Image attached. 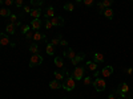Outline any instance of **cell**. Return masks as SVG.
I'll use <instances>...</instances> for the list:
<instances>
[{"mask_svg": "<svg viewBox=\"0 0 133 99\" xmlns=\"http://www.w3.org/2000/svg\"><path fill=\"white\" fill-rule=\"evenodd\" d=\"M75 86H76V81L72 77V74L69 77H66V78L63 81V89L66 90V91H72L75 89Z\"/></svg>", "mask_w": 133, "mask_h": 99, "instance_id": "cell-1", "label": "cell"}, {"mask_svg": "<svg viewBox=\"0 0 133 99\" xmlns=\"http://www.w3.org/2000/svg\"><path fill=\"white\" fill-rule=\"evenodd\" d=\"M0 46H11V48H15L16 44H15V42H11L9 37L5 35V33H0Z\"/></svg>", "mask_w": 133, "mask_h": 99, "instance_id": "cell-2", "label": "cell"}, {"mask_svg": "<svg viewBox=\"0 0 133 99\" xmlns=\"http://www.w3.org/2000/svg\"><path fill=\"white\" fill-rule=\"evenodd\" d=\"M84 73H85V68H83V66H76V69L72 73V77L75 78V81H80V79H83Z\"/></svg>", "mask_w": 133, "mask_h": 99, "instance_id": "cell-3", "label": "cell"}, {"mask_svg": "<svg viewBox=\"0 0 133 99\" xmlns=\"http://www.w3.org/2000/svg\"><path fill=\"white\" fill-rule=\"evenodd\" d=\"M41 62H43V57L40 56L39 53H37V54H32V57H31V60H29V68L39 66V65H41Z\"/></svg>", "mask_w": 133, "mask_h": 99, "instance_id": "cell-4", "label": "cell"}, {"mask_svg": "<svg viewBox=\"0 0 133 99\" xmlns=\"http://www.w3.org/2000/svg\"><path fill=\"white\" fill-rule=\"evenodd\" d=\"M93 86H95V89L98 91V93H101V91H104L105 90V87H107V83H105V81L103 79V78H97L95 79V82H93Z\"/></svg>", "mask_w": 133, "mask_h": 99, "instance_id": "cell-5", "label": "cell"}, {"mask_svg": "<svg viewBox=\"0 0 133 99\" xmlns=\"http://www.w3.org/2000/svg\"><path fill=\"white\" fill-rule=\"evenodd\" d=\"M118 90L121 93V98H125V99H130L129 96V86L127 82H123V83H120V87H118Z\"/></svg>", "mask_w": 133, "mask_h": 99, "instance_id": "cell-6", "label": "cell"}, {"mask_svg": "<svg viewBox=\"0 0 133 99\" xmlns=\"http://www.w3.org/2000/svg\"><path fill=\"white\" fill-rule=\"evenodd\" d=\"M69 75H71V73L68 70H65V69H63L60 71H55V78H56L57 81H60V82H63L66 77H69Z\"/></svg>", "mask_w": 133, "mask_h": 99, "instance_id": "cell-7", "label": "cell"}, {"mask_svg": "<svg viewBox=\"0 0 133 99\" xmlns=\"http://www.w3.org/2000/svg\"><path fill=\"white\" fill-rule=\"evenodd\" d=\"M51 23L53 27H61V25H64V19L61 16H53V17H51Z\"/></svg>", "mask_w": 133, "mask_h": 99, "instance_id": "cell-8", "label": "cell"}, {"mask_svg": "<svg viewBox=\"0 0 133 99\" xmlns=\"http://www.w3.org/2000/svg\"><path fill=\"white\" fill-rule=\"evenodd\" d=\"M84 58H85V53H79V54H76L75 58H73V60H71V61H72V65L77 66L81 61H84Z\"/></svg>", "mask_w": 133, "mask_h": 99, "instance_id": "cell-9", "label": "cell"}, {"mask_svg": "<svg viewBox=\"0 0 133 99\" xmlns=\"http://www.w3.org/2000/svg\"><path fill=\"white\" fill-rule=\"evenodd\" d=\"M32 40H35V42L45 41V40H47V36H45V35H43V33H40L39 30H36L35 33H33V38H32Z\"/></svg>", "mask_w": 133, "mask_h": 99, "instance_id": "cell-10", "label": "cell"}, {"mask_svg": "<svg viewBox=\"0 0 133 99\" xmlns=\"http://www.w3.org/2000/svg\"><path fill=\"white\" fill-rule=\"evenodd\" d=\"M112 74H113V68H112V66H105V68L100 71V75H101V77H109Z\"/></svg>", "mask_w": 133, "mask_h": 99, "instance_id": "cell-11", "label": "cell"}, {"mask_svg": "<svg viewBox=\"0 0 133 99\" xmlns=\"http://www.w3.org/2000/svg\"><path fill=\"white\" fill-rule=\"evenodd\" d=\"M31 28L32 29H35V30H39L40 28H41V20L40 19H33L32 21H31Z\"/></svg>", "mask_w": 133, "mask_h": 99, "instance_id": "cell-12", "label": "cell"}, {"mask_svg": "<svg viewBox=\"0 0 133 99\" xmlns=\"http://www.w3.org/2000/svg\"><path fill=\"white\" fill-rule=\"evenodd\" d=\"M63 54H64V57H66L68 60H73V58H75V56H76L75 50H73V49H71V48H68L66 50H64V52H63Z\"/></svg>", "mask_w": 133, "mask_h": 99, "instance_id": "cell-13", "label": "cell"}, {"mask_svg": "<svg viewBox=\"0 0 133 99\" xmlns=\"http://www.w3.org/2000/svg\"><path fill=\"white\" fill-rule=\"evenodd\" d=\"M93 60H95L96 63H103L105 61V57H104L103 53H95L93 54Z\"/></svg>", "mask_w": 133, "mask_h": 99, "instance_id": "cell-14", "label": "cell"}, {"mask_svg": "<svg viewBox=\"0 0 133 99\" xmlns=\"http://www.w3.org/2000/svg\"><path fill=\"white\" fill-rule=\"evenodd\" d=\"M49 87H51V89H53V90H57V89H60V87H63V82L55 79V81L49 82Z\"/></svg>", "mask_w": 133, "mask_h": 99, "instance_id": "cell-15", "label": "cell"}, {"mask_svg": "<svg viewBox=\"0 0 133 99\" xmlns=\"http://www.w3.org/2000/svg\"><path fill=\"white\" fill-rule=\"evenodd\" d=\"M44 16H45V19H51V17H53V16H55V8H53L52 5L48 7L47 11H45V13H44Z\"/></svg>", "mask_w": 133, "mask_h": 99, "instance_id": "cell-16", "label": "cell"}, {"mask_svg": "<svg viewBox=\"0 0 133 99\" xmlns=\"http://www.w3.org/2000/svg\"><path fill=\"white\" fill-rule=\"evenodd\" d=\"M5 32L8 33V35H15L16 33V27L14 25V24H7V27H5Z\"/></svg>", "mask_w": 133, "mask_h": 99, "instance_id": "cell-17", "label": "cell"}, {"mask_svg": "<svg viewBox=\"0 0 133 99\" xmlns=\"http://www.w3.org/2000/svg\"><path fill=\"white\" fill-rule=\"evenodd\" d=\"M103 15H104L107 19L112 20V19H113V9H112V8H105L104 12H103Z\"/></svg>", "mask_w": 133, "mask_h": 99, "instance_id": "cell-18", "label": "cell"}, {"mask_svg": "<svg viewBox=\"0 0 133 99\" xmlns=\"http://www.w3.org/2000/svg\"><path fill=\"white\" fill-rule=\"evenodd\" d=\"M53 63L56 65V68H59V69H64V61H63L61 57H56V58L53 60Z\"/></svg>", "mask_w": 133, "mask_h": 99, "instance_id": "cell-19", "label": "cell"}, {"mask_svg": "<svg viewBox=\"0 0 133 99\" xmlns=\"http://www.w3.org/2000/svg\"><path fill=\"white\" fill-rule=\"evenodd\" d=\"M97 65L98 63H96L95 61H87V68L89 69V70H92V71H96L97 70Z\"/></svg>", "mask_w": 133, "mask_h": 99, "instance_id": "cell-20", "label": "cell"}, {"mask_svg": "<svg viewBox=\"0 0 133 99\" xmlns=\"http://www.w3.org/2000/svg\"><path fill=\"white\" fill-rule=\"evenodd\" d=\"M29 15H31L33 19H39V17H40V15H41V9H40V8H35V9H32Z\"/></svg>", "mask_w": 133, "mask_h": 99, "instance_id": "cell-21", "label": "cell"}, {"mask_svg": "<svg viewBox=\"0 0 133 99\" xmlns=\"http://www.w3.org/2000/svg\"><path fill=\"white\" fill-rule=\"evenodd\" d=\"M120 98H121L120 90H113L112 94H109V96H108V99H120Z\"/></svg>", "mask_w": 133, "mask_h": 99, "instance_id": "cell-22", "label": "cell"}, {"mask_svg": "<svg viewBox=\"0 0 133 99\" xmlns=\"http://www.w3.org/2000/svg\"><path fill=\"white\" fill-rule=\"evenodd\" d=\"M29 52L32 54H37L39 53V45H37L36 42H33V44H31V45H29Z\"/></svg>", "mask_w": 133, "mask_h": 99, "instance_id": "cell-23", "label": "cell"}, {"mask_svg": "<svg viewBox=\"0 0 133 99\" xmlns=\"http://www.w3.org/2000/svg\"><path fill=\"white\" fill-rule=\"evenodd\" d=\"M9 15H11L9 8H2V9H0V16H3V17H9Z\"/></svg>", "mask_w": 133, "mask_h": 99, "instance_id": "cell-24", "label": "cell"}, {"mask_svg": "<svg viewBox=\"0 0 133 99\" xmlns=\"http://www.w3.org/2000/svg\"><path fill=\"white\" fill-rule=\"evenodd\" d=\"M45 50H47V54L52 56V54L55 53V46L52 45V44H48V45H47V48H45Z\"/></svg>", "mask_w": 133, "mask_h": 99, "instance_id": "cell-25", "label": "cell"}, {"mask_svg": "<svg viewBox=\"0 0 133 99\" xmlns=\"http://www.w3.org/2000/svg\"><path fill=\"white\" fill-rule=\"evenodd\" d=\"M20 29H21V33H23V35H25V33H28L32 28H31V25H27V24H25V25H21Z\"/></svg>", "mask_w": 133, "mask_h": 99, "instance_id": "cell-26", "label": "cell"}, {"mask_svg": "<svg viewBox=\"0 0 133 99\" xmlns=\"http://www.w3.org/2000/svg\"><path fill=\"white\" fill-rule=\"evenodd\" d=\"M60 40H61V35H59L57 37H55V38H53V40L51 41V44H52L53 46H57L59 44H60Z\"/></svg>", "mask_w": 133, "mask_h": 99, "instance_id": "cell-27", "label": "cell"}, {"mask_svg": "<svg viewBox=\"0 0 133 99\" xmlns=\"http://www.w3.org/2000/svg\"><path fill=\"white\" fill-rule=\"evenodd\" d=\"M64 9L68 11V12H72V11L75 9V5L72 3H66V4H64Z\"/></svg>", "mask_w": 133, "mask_h": 99, "instance_id": "cell-28", "label": "cell"}, {"mask_svg": "<svg viewBox=\"0 0 133 99\" xmlns=\"http://www.w3.org/2000/svg\"><path fill=\"white\" fill-rule=\"evenodd\" d=\"M9 21H11V24L15 25L17 21H19V20H17V16H16L15 13H11V15H9Z\"/></svg>", "mask_w": 133, "mask_h": 99, "instance_id": "cell-29", "label": "cell"}, {"mask_svg": "<svg viewBox=\"0 0 133 99\" xmlns=\"http://www.w3.org/2000/svg\"><path fill=\"white\" fill-rule=\"evenodd\" d=\"M104 9H105V7H104L103 2L97 3V11H98V13H103V12H104Z\"/></svg>", "mask_w": 133, "mask_h": 99, "instance_id": "cell-30", "label": "cell"}, {"mask_svg": "<svg viewBox=\"0 0 133 99\" xmlns=\"http://www.w3.org/2000/svg\"><path fill=\"white\" fill-rule=\"evenodd\" d=\"M103 4L105 8H110V5L113 4V0H103Z\"/></svg>", "mask_w": 133, "mask_h": 99, "instance_id": "cell-31", "label": "cell"}, {"mask_svg": "<svg viewBox=\"0 0 133 99\" xmlns=\"http://www.w3.org/2000/svg\"><path fill=\"white\" fill-rule=\"evenodd\" d=\"M44 24H45V28L47 29H52V23H51V19H45V21H44Z\"/></svg>", "mask_w": 133, "mask_h": 99, "instance_id": "cell-32", "label": "cell"}, {"mask_svg": "<svg viewBox=\"0 0 133 99\" xmlns=\"http://www.w3.org/2000/svg\"><path fill=\"white\" fill-rule=\"evenodd\" d=\"M44 0H31V4L32 5H43Z\"/></svg>", "mask_w": 133, "mask_h": 99, "instance_id": "cell-33", "label": "cell"}, {"mask_svg": "<svg viewBox=\"0 0 133 99\" xmlns=\"http://www.w3.org/2000/svg\"><path fill=\"white\" fill-rule=\"evenodd\" d=\"M83 83H84L85 86H88V85H91V83H93V82H92V78H91V77H85Z\"/></svg>", "mask_w": 133, "mask_h": 99, "instance_id": "cell-34", "label": "cell"}, {"mask_svg": "<svg viewBox=\"0 0 133 99\" xmlns=\"http://www.w3.org/2000/svg\"><path fill=\"white\" fill-rule=\"evenodd\" d=\"M83 3H84L87 7H91V5L95 3V0H83Z\"/></svg>", "mask_w": 133, "mask_h": 99, "instance_id": "cell-35", "label": "cell"}, {"mask_svg": "<svg viewBox=\"0 0 133 99\" xmlns=\"http://www.w3.org/2000/svg\"><path fill=\"white\" fill-rule=\"evenodd\" d=\"M15 5L17 8H21L23 7V0H15Z\"/></svg>", "mask_w": 133, "mask_h": 99, "instance_id": "cell-36", "label": "cell"}, {"mask_svg": "<svg viewBox=\"0 0 133 99\" xmlns=\"http://www.w3.org/2000/svg\"><path fill=\"white\" fill-rule=\"evenodd\" d=\"M25 38H28V40H32L33 38V32L32 30H29L28 33H25Z\"/></svg>", "mask_w": 133, "mask_h": 99, "instance_id": "cell-37", "label": "cell"}, {"mask_svg": "<svg viewBox=\"0 0 133 99\" xmlns=\"http://www.w3.org/2000/svg\"><path fill=\"white\" fill-rule=\"evenodd\" d=\"M4 4H5V7H11L14 4V0H4Z\"/></svg>", "mask_w": 133, "mask_h": 99, "instance_id": "cell-38", "label": "cell"}, {"mask_svg": "<svg viewBox=\"0 0 133 99\" xmlns=\"http://www.w3.org/2000/svg\"><path fill=\"white\" fill-rule=\"evenodd\" d=\"M60 45L64 46V48H65V46H68V41H66V40H60Z\"/></svg>", "mask_w": 133, "mask_h": 99, "instance_id": "cell-39", "label": "cell"}, {"mask_svg": "<svg viewBox=\"0 0 133 99\" xmlns=\"http://www.w3.org/2000/svg\"><path fill=\"white\" fill-rule=\"evenodd\" d=\"M132 73H133V69H132V68H128V69H125V74H128V75H132Z\"/></svg>", "mask_w": 133, "mask_h": 99, "instance_id": "cell-40", "label": "cell"}, {"mask_svg": "<svg viewBox=\"0 0 133 99\" xmlns=\"http://www.w3.org/2000/svg\"><path fill=\"white\" fill-rule=\"evenodd\" d=\"M24 11H25L27 13H31V11H32V9H31V8H29L28 5H25V7H24Z\"/></svg>", "mask_w": 133, "mask_h": 99, "instance_id": "cell-41", "label": "cell"}, {"mask_svg": "<svg viewBox=\"0 0 133 99\" xmlns=\"http://www.w3.org/2000/svg\"><path fill=\"white\" fill-rule=\"evenodd\" d=\"M76 2H77V3H81V2H83V0H76Z\"/></svg>", "mask_w": 133, "mask_h": 99, "instance_id": "cell-42", "label": "cell"}, {"mask_svg": "<svg viewBox=\"0 0 133 99\" xmlns=\"http://www.w3.org/2000/svg\"><path fill=\"white\" fill-rule=\"evenodd\" d=\"M3 4V0H0V5H2Z\"/></svg>", "mask_w": 133, "mask_h": 99, "instance_id": "cell-43", "label": "cell"}]
</instances>
